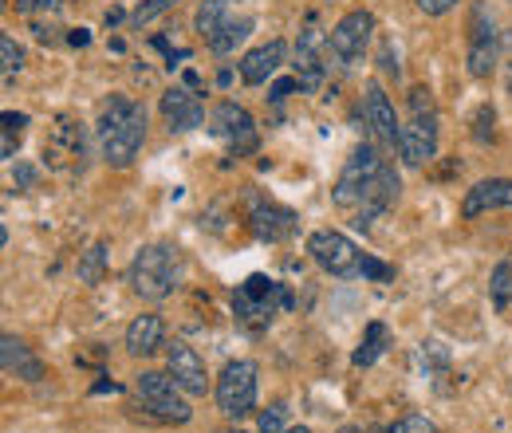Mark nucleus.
Instances as JSON below:
<instances>
[{
  "label": "nucleus",
  "mask_w": 512,
  "mask_h": 433,
  "mask_svg": "<svg viewBox=\"0 0 512 433\" xmlns=\"http://www.w3.org/2000/svg\"><path fill=\"white\" fill-rule=\"evenodd\" d=\"M99 150H103V162L115 166V170H127L130 162L138 158L142 142H146V111L138 103H130L123 95H115L103 115H99Z\"/></svg>",
  "instance_id": "1"
},
{
  "label": "nucleus",
  "mask_w": 512,
  "mask_h": 433,
  "mask_svg": "<svg viewBox=\"0 0 512 433\" xmlns=\"http://www.w3.org/2000/svg\"><path fill=\"white\" fill-rule=\"evenodd\" d=\"M182 252L174 245H142L130 260V288L134 296H142L146 304H158V300H170L178 288H182Z\"/></svg>",
  "instance_id": "2"
},
{
  "label": "nucleus",
  "mask_w": 512,
  "mask_h": 433,
  "mask_svg": "<svg viewBox=\"0 0 512 433\" xmlns=\"http://www.w3.org/2000/svg\"><path fill=\"white\" fill-rule=\"evenodd\" d=\"M292 308V292L272 280V276H249L245 284H237L233 292V319L245 327V331H264L280 311Z\"/></svg>",
  "instance_id": "3"
},
{
  "label": "nucleus",
  "mask_w": 512,
  "mask_h": 433,
  "mask_svg": "<svg viewBox=\"0 0 512 433\" xmlns=\"http://www.w3.org/2000/svg\"><path fill=\"white\" fill-rule=\"evenodd\" d=\"M438 154V107H434V95L426 87H414L410 91V119L402 123L398 134V158L406 166H422Z\"/></svg>",
  "instance_id": "4"
},
{
  "label": "nucleus",
  "mask_w": 512,
  "mask_h": 433,
  "mask_svg": "<svg viewBox=\"0 0 512 433\" xmlns=\"http://www.w3.org/2000/svg\"><path fill=\"white\" fill-rule=\"evenodd\" d=\"M134 390H138V402L154 414V418H162V422H174V426H186L190 422V402L182 398L186 390L174 382V374L166 371H142L138 374V382H134Z\"/></svg>",
  "instance_id": "5"
},
{
  "label": "nucleus",
  "mask_w": 512,
  "mask_h": 433,
  "mask_svg": "<svg viewBox=\"0 0 512 433\" xmlns=\"http://www.w3.org/2000/svg\"><path fill=\"white\" fill-rule=\"evenodd\" d=\"M260 371H256V363L249 359H237V363H229L221 378H217V410L225 414V418H233V422H241V418H249L256 410V382Z\"/></svg>",
  "instance_id": "6"
},
{
  "label": "nucleus",
  "mask_w": 512,
  "mask_h": 433,
  "mask_svg": "<svg viewBox=\"0 0 512 433\" xmlns=\"http://www.w3.org/2000/svg\"><path fill=\"white\" fill-rule=\"evenodd\" d=\"M386 158H379V150L375 146H359L351 158H347V166H343V174H339V182H335V205L339 209H347V213H355L359 205H363V197H367V189L371 182L379 178V170H383Z\"/></svg>",
  "instance_id": "7"
},
{
  "label": "nucleus",
  "mask_w": 512,
  "mask_h": 433,
  "mask_svg": "<svg viewBox=\"0 0 512 433\" xmlns=\"http://www.w3.org/2000/svg\"><path fill=\"white\" fill-rule=\"evenodd\" d=\"M308 252H312V260L320 264L323 272H331V276H339V280L363 276L367 252H359V245H355L351 237H343V233H335V229H316V233L308 237Z\"/></svg>",
  "instance_id": "8"
},
{
  "label": "nucleus",
  "mask_w": 512,
  "mask_h": 433,
  "mask_svg": "<svg viewBox=\"0 0 512 433\" xmlns=\"http://www.w3.org/2000/svg\"><path fill=\"white\" fill-rule=\"evenodd\" d=\"M209 130L225 142V150L233 158H245L260 146V130H256V119L241 107V103H217L213 115H209Z\"/></svg>",
  "instance_id": "9"
},
{
  "label": "nucleus",
  "mask_w": 512,
  "mask_h": 433,
  "mask_svg": "<svg viewBox=\"0 0 512 433\" xmlns=\"http://www.w3.org/2000/svg\"><path fill=\"white\" fill-rule=\"evenodd\" d=\"M371 36H375V16L359 8V12H347V16L331 28L327 48H331V56L343 63V67H351V63H359L367 56Z\"/></svg>",
  "instance_id": "10"
},
{
  "label": "nucleus",
  "mask_w": 512,
  "mask_h": 433,
  "mask_svg": "<svg viewBox=\"0 0 512 433\" xmlns=\"http://www.w3.org/2000/svg\"><path fill=\"white\" fill-rule=\"evenodd\" d=\"M497 56H501V32L493 24V16L485 8L473 12V24H469V75L473 79H489L493 67H497Z\"/></svg>",
  "instance_id": "11"
},
{
  "label": "nucleus",
  "mask_w": 512,
  "mask_h": 433,
  "mask_svg": "<svg viewBox=\"0 0 512 433\" xmlns=\"http://www.w3.org/2000/svg\"><path fill=\"white\" fill-rule=\"evenodd\" d=\"M166 371L174 374V382L193 394V398H201L205 390H209V371H205V359L193 351L190 343H182V339H174L170 347H166Z\"/></svg>",
  "instance_id": "12"
},
{
  "label": "nucleus",
  "mask_w": 512,
  "mask_h": 433,
  "mask_svg": "<svg viewBox=\"0 0 512 433\" xmlns=\"http://www.w3.org/2000/svg\"><path fill=\"white\" fill-rule=\"evenodd\" d=\"M249 225H253V233L260 241L276 245V241H288V237L296 233V213L284 209V205H276V201L253 197V205H249Z\"/></svg>",
  "instance_id": "13"
},
{
  "label": "nucleus",
  "mask_w": 512,
  "mask_h": 433,
  "mask_svg": "<svg viewBox=\"0 0 512 433\" xmlns=\"http://www.w3.org/2000/svg\"><path fill=\"white\" fill-rule=\"evenodd\" d=\"M363 115H367V123H371V130H375V138H379L383 146H390V150H398L402 123H398V115H394V103H390V95L383 91V83H367Z\"/></svg>",
  "instance_id": "14"
},
{
  "label": "nucleus",
  "mask_w": 512,
  "mask_h": 433,
  "mask_svg": "<svg viewBox=\"0 0 512 433\" xmlns=\"http://www.w3.org/2000/svg\"><path fill=\"white\" fill-rule=\"evenodd\" d=\"M398 189H402V182H398V174H394V166L390 162H383V170H379V178L371 182V189H367V197H363V205L355 209V225H363V229H371L379 217H383L386 209L398 201Z\"/></svg>",
  "instance_id": "15"
},
{
  "label": "nucleus",
  "mask_w": 512,
  "mask_h": 433,
  "mask_svg": "<svg viewBox=\"0 0 512 433\" xmlns=\"http://www.w3.org/2000/svg\"><path fill=\"white\" fill-rule=\"evenodd\" d=\"M489 209H512V178H489V182H477V186L465 193L461 201V217L473 221Z\"/></svg>",
  "instance_id": "16"
},
{
  "label": "nucleus",
  "mask_w": 512,
  "mask_h": 433,
  "mask_svg": "<svg viewBox=\"0 0 512 433\" xmlns=\"http://www.w3.org/2000/svg\"><path fill=\"white\" fill-rule=\"evenodd\" d=\"M162 119L166 126L174 130V134H182V130H193V126L205 123V107L197 103V95L186 91V87H170L166 95H162Z\"/></svg>",
  "instance_id": "17"
},
{
  "label": "nucleus",
  "mask_w": 512,
  "mask_h": 433,
  "mask_svg": "<svg viewBox=\"0 0 512 433\" xmlns=\"http://www.w3.org/2000/svg\"><path fill=\"white\" fill-rule=\"evenodd\" d=\"M296 79L304 91H316L323 83V32L304 28L296 40Z\"/></svg>",
  "instance_id": "18"
},
{
  "label": "nucleus",
  "mask_w": 512,
  "mask_h": 433,
  "mask_svg": "<svg viewBox=\"0 0 512 433\" xmlns=\"http://www.w3.org/2000/svg\"><path fill=\"white\" fill-rule=\"evenodd\" d=\"M284 56H288V44H284V40H268V44H260L253 52H245V60H241V79H245L249 87L268 83V79L284 67Z\"/></svg>",
  "instance_id": "19"
},
{
  "label": "nucleus",
  "mask_w": 512,
  "mask_h": 433,
  "mask_svg": "<svg viewBox=\"0 0 512 433\" xmlns=\"http://www.w3.org/2000/svg\"><path fill=\"white\" fill-rule=\"evenodd\" d=\"M166 343V323H162V315H154V311H142V315H134L127 327V351L130 355H154L158 347Z\"/></svg>",
  "instance_id": "20"
},
{
  "label": "nucleus",
  "mask_w": 512,
  "mask_h": 433,
  "mask_svg": "<svg viewBox=\"0 0 512 433\" xmlns=\"http://www.w3.org/2000/svg\"><path fill=\"white\" fill-rule=\"evenodd\" d=\"M0 363H4V374H16V378H24V382H40L44 378V363L28 351V343L24 339H16V335H4L0 339Z\"/></svg>",
  "instance_id": "21"
},
{
  "label": "nucleus",
  "mask_w": 512,
  "mask_h": 433,
  "mask_svg": "<svg viewBox=\"0 0 512 433\" xmlns=\"http://www.w3.org/2000/svg\"><path fill=\"white\" fill-rule=\"evenodd\" d=\"M249 32H253V20H249V16H229V20L209 36V52L229 56V52H237V44L249 40Z\"/></svg>",
  "instance_id": "22"
},
{
  "label": "nucleus",
  "mask_w": 512,
  "mask_h": 433,
  "mask_svg": "<svg viewBox=\"0 0 512 433\" xmlns=\"http://www.w3.org/2000/svg\"><path fill=\"white\" fill-rule=\"evenodd\" d=\"M386 347H390V331H386V323H367L363 343L355 347L351 363H355V367H371V363H379V359H383Z\"/></svg>",
  "instance_id": "23"
},
{
  "label": "nucleus",
  "mask_w": 512,
  "mask_h": 433,
  "mask_svg": "<svg viewBox=\"0 0 512 433\" xmlns=\"http://www.w3.org/2000/svg\"><path fill=\"white\" fill-rule=\"evenodd\" d=\"M225 20H229V4H225V0H205V4L197 8V16H193V24H197V32L205 36V44H209V36H213Z\"/></svg>",
  "instance_id": "24"
},
{
  "label": "nucleus",
  "mask_w": 512,
  "mask_h": 433,
  "mask_svg": "<svg viewBox=\"0 0 512 433\" xmlns=\"http://www.w3.org/2000/svg\"><path fill=\"white\" fill-rule=\"evenodd\" d=\"M4 138H0V158L12 162L16 150H20V138H24V126H28V115H16V111H4Z\"/></svg>",
  "instance_id": "25"
},
{
  "label": "nucleus",
  "mask_w": 512,
  "mask_h": 433,
  "mask_svg": "<svg viewBox=\"0 0 512 433\" xmlns=\"http://www.w3.org/2000/svg\"><path fill=\"white\" fill-rule=\"evenodd\" d=\"M103 276H107V245L99 241V245H91L83 252V260H79V280H83V284H103Z\"/></svg>",
  "instance_id": "26"
},
{
  "label": "nucleus",
  "mask_w": 512,
  "mask_h": 433,
  "mask_svg": "<svg viewBox=\"0 0 512 433\" xmlns=\"http://www.w3.org/2000/svg\"><path fill=\"white\" fill-rule=\"evenodd\" d=\"M493 304L497 308H509L512 300V264H497V272H493Z\"/></svg>",
  "instance_id": "27"
},
{
  "label": "nucleus",
  "mask_w": 512,
  "mask_h": 433,
  "mask_svg": "<svg viewBox=\"0 0 512 433\" xmlns=\"http://www.w3.org/2000/svg\"><path fill=\"white\" fill-rule=\"evenodd\" d=\"M0 56H4V79H12L24 67V48L12 36H0Z\"/></svg>",
  "instance_id": "28"
},
{
  "label": "nucleus",
  "mask_w": 512,
  "mask_h": 433,
  "mask_svg": "<svg viewBox=\"0 0 512 433\" xmlns=\"http://www.w3.org/2000/svg\"><path fill=\"white\" fill-rule=\"evenodd\" d=\"M182 0H142L138 8H134V24H150V20H158L162 12H170V8H178Z\"/></svg>",
  "instance_id": "29"
},
{
  "label": "nucleus",
  "mask_w": 512,
  "mask_h": 433,
  "mask_svg": "<svg viewBox=\"0 0 512 433\" xmlns=\"http://www.w3.org/2000/svg\"><path fill=\"white\" fill-rule=\"evenodd\" d=\"M284 422H288V406L284 402H272L260 414V433H284Z\"/></svg>",
  "instance_id": "30"
},
{
  "label": "nucleus",
  "mask_w": 512,
  "mask_h": 433,
  "mask_svg": "<svg viewBox=\"0 0 512 433\" xmlns=\"http://www.w3.org/2000/svg\"><path fill=\"white\" fill-rule=\"evenodd\" d=\"M493 119H497L493 107H481L477 111V119H473V138L477 142H493Z\"/></svg>",
  "instance_id": "31"
},
{
  "label": "nucleus",
  "mask_w": 512,
  "mask_h": 433,
  "mask_svg": "<svg viewBox=\"0 0 512 433\" xmlns=\"http://www.w3.org/2000/svg\"><path fill=\"white\" fill-rule=\"evenodd\" d=\"M398 430L402 433H438V426H434L426 414H406V418L398 422Z\"/></svg>",
  "instance_id": "32"
},
{
  "label": "nucleus",
  "mask_w": 512,
  "mask_h": 433,
  "mask_svg": "<svg viewBox=\"0 0 512 433\" xmlns=\"http://www.w3.org/2000/svg\"><path fill=\"white\" fill-rule=\"evenodd\" d=\"M52 8H60V0H16V12H24V16L52 12Z\"/></svg>",
  "instance_id": "33"
},
{
  "label": "nucleus",
  "mask_w": 512,
  "mask_h": 433,
  "mask_svg": "<svg viewBox=\"0 0 512 433\" xmlns=\"http://www.w3.org/2000/svg\"><path fill=\"white\" fill-rule=\"evenodd\" d=\"M453 4H457V0H418V8H422L426 16H446Z\"/></svg>",
  "instance_id": "34"
},
{
  "label": "nucleus",
  "mask_w": 512,
  "mask_h": 433,
  "mask_svg": "<svg viewBox=\"0 0 512 433\" xmlns=\"http://www.w3.org/2000/svg\"><path fill=\"white\" fill-rule=\"evenodd\" d=\"M296 87H300V79H276V83H272V99H276V103H284Z\"/></svg>",
  "instance_id": "35"
},
{
  "label": "nucleus",
  "mask_w": 512,
  "mask_h": 433,
  "mask_svg": "<svg viewBox=\"0 0 512 433\" xmlns=\"http://www.w3.org/2000/svg\"><path fill=\"white\" fill-rule=\"evenodd\" d=\"M71 44H79V48H83V44H91V36H87V28H79V32H71Z\"/></svg>",
  "instance_id": "36"
},
{
  "label": "nucleus",
  "mask_w": 512,
  "mask_h": 433,
  "mask_svg": "<svg viewBox=\"0 0 512 433\" xmlns=\"http://www.w3.org/2000/svg\"><path fill=\"white\" fill-rule=\"evenodd\" d=\"M367 433H402V430H398V422H394V426H375V430H367Z\"/></svg>",
  "instance_id": "37"
},
{
  "label": "nucleus",
  "mask_w": 512,
  "mask_h": 433,
  "mask_svg": "<svg viewBox=\"0 0 512 433\" xmlns=\"http://www.w3.org/2000/svg\"><path fill=\"white\" fill-rule=\"evenodd\" d=\"M339 433H363L359 426H347V430H339Z\"/></svg>",
  "instance_id": "38"
},
{
  "label": "nucleus",
  "mask_w": 512,
  "mask_h": 433,
  "mask_svg": "<svg viewBox=\"0 0 512 433\" xmlns=\"http://www.w3.org/2000/svg\"><path fill=\"white\" fill-rule=\"evenodd\" d=\"M509 91H512V56H509Z\"/></svg>",
  "instance_id": "39"
},
{
  "label": "nucleus",
  "mask_w": 512,
  "mask_h": 433,
  "mask_svg": "<svg viewBox=\"0 0 512 433\" xmlns=\"http://www.w3.org/2000/svg\"><path fill=\"white\" fill-rule=\"evenodd\" d=\"M284 433H308V430H304V426H296V430H284Z\"/></svg>",
  "instance_id": "40"
}]
</instances>
